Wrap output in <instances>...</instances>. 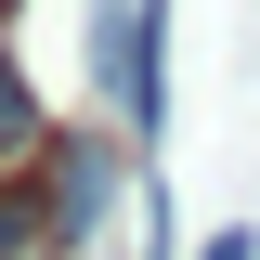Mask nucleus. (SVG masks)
Returning a JSON list of instances; mask_svg holds the SVG:
<instances>
[{"label": "nucleus", "instance_id": "nucleus-1", "mask_svg": "<svg viewBox=\"0 0 260 260\" xmlns=\"http://www.w3.org/2000/svg\"><path fill=\"white\" fill-rule=\"evenodd\" d=\"M26 169H39V182H26L39 234H104V195H117V130H52Z\"/></svg>", "mask_w": 260, "mask_h": 260}, {"label": "nucleus", "instance_id": "nucleus-2", "mask_svg": "<svg viewBox=\"0 0 260 260\" xmlns=\"http://www.w3.org/2000/svg\"><path fill=\"white\" fill-rule=\"evenodd\" d=\"M39 143H52V117H39V91H26V65L0 52V169H26Z\"/></svg>", "mask_w": 260, "mask_h": 260}, {"label": "nucleus", "instance_id": "nucleus-3", "mask_svg": "<svg viewBox=\"0 0 260 260\" xmlns=\"http://www.w3.org/2000/svg\"><path fill=\"white\" fill-rule=\"evenodd\" d=\"M39 247V208H26V169H0V260Z\"/></svg>", "mask_w": 260, "mask_h": 260}, {"label": "nucleus", "instance_id": "nucleus-4", "mask_svg": "<svg viewBox=\"0 0 260 260\" xmlns=\"http://www.w3.org/2000/svg\"><path fill=\"white\" fill-rule=\"evenodd\" d=\"M195 260H260V234H208V247H195Z\"/></svg>", "mask_w": 260, "mask_h": 260}]
</instances>
